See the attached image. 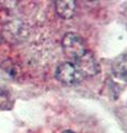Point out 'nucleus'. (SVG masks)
<instances>
[{
  "label": "nucleus",
  "instance_id": "7",
  "mask_svg": "<svg viewBox=\"0 0 127 133\" xmlns=\"http://www.w3.org/2000/svg\"><path fill=\"white\" fill-rule=\"evenodd\" d=\"M2 42V36H1V32H0V44Z\"/></svg>",
  "mask_w": 127,
  "mask_h": 133
},
{
  "label": "nucleus",
  "instance_id": "2",
  "mask_svg": "<svg viewBox=\"0 0 127 133\" xmlns=\"http://www.w3.org/2000/svg\"><path fill=\"white\" fill-rule=\"evenodd\" d=\"M55 77L61 83L66 85L79 84L85 79L74 62H68V61L61 63L56 68Z\"/></svg>",
  "mask_w": 127,
  "mask_h": 133
},
{
  "label": "nucleus",
  "instance_id": "1",
  "mask_svg": "<svg viewBox=\"0 0 127 133\" xmlns=\"http://www.w3.org/2000/svg\"><path fill=\"white\" fill-rule=\"evenodd\" d=\"M62 48L65 56L72 60H77L87 51L86 44L83 38L74 32L66 33L62 39Z\"/></svg>",
  "mask_w": 127,
  "mask_h": 133
},
{
  "label": "nucleus",
  "instance_id": "5",
  "mask_svg": "<svg viewBox=\"0 0 127 133\" xmlns=\"http://www.w3.org/2000/svg\"><path fill=\"white\" fill-rule=\"evenodd\" d=\"M112 70L118 79L127 82V53H124L114 60Z\"/></svg>",
  "mask_w": 127,
  "mask_h": 133
},
{
  "label": "nucleus",
  "instance_id": "6",
  "mask_svg": "<svg viewBox=\"0 0 127 133\" xmlns=\"http://www.w3.org/2000/svg\"><path fill=\"white\" fill-rule=\"evenodd\" d=\"M62 133H75V132H73V131H71V130H65V131H63Z\"/></svg>",
  "mask_w": 127,
  "mask_h": 133
},
{
  "label": "nucleus",
  "instance_id": "4",
  "mask_svg": "<svg viewBox=\"0 0 127 133\" xmlns=\"http://www.w3.org/2000/svg\"><path fill=\"white\" fill-rule=\"evenodd\" d=\"M55 10L61 18L71 19L76 14V2L73 0H60L55 1Z\"/></svg>",
  "mask_w": 127,
  "mask_h": 133
},
{
  "label": "nucleus",
  "instance_id": "3",
  "mask_svg": "<svg viewBox=\"0 0 127 133\" xmlns=\"http://www.w3.org/2000/svg\"><path fill=\"white\" fill-rule=\"evenodd\" d=\"M74 63L79 68V70L83 74L84 78L94 77L100 72V65H98L96 58L89 51H86L82 57H80L77 60H75Z\"/></svg>",
  "mask_w": 127,
  "mask_h": 133
}]
</instances>
